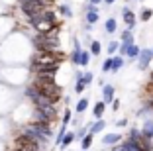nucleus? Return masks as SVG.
<instances>
[{
  "mask_svg": "<svg viewBox=\"0 0 153 151\" xmlns=\"http://www.w3.org/2000/svg\"><path fill=\"white\" fill-rule=\"evenodd\" d=\"M67 55L57 49V51H36L32 55V61H30V71L37 73L43 71V69H59L61 63L65 61Z\"/></svg>",
  "mask_w": 153,
  "mask_h": 151,
  "instance_id": "f257e3e1",
  "label": "nucleus"
},
{
  "mask_svg": "<svg viewBox=\"0 0 153 151\" xmlns=\"http://www.w3.org/2000/svg\"><path fill=\"white\" fill-rule=\"evenodd\" d=\"M32 45L36 47V51H57L61 47V41H59L57 33H37L32 39Z\"/></svg>",
  "mask_w": 153,
  "mask_h": 151,
  "instance_id": "f03ea898",
  "label": "nucleus"
},
{
  "mask_svg": "<svg viewBox=\"0 0 153 151\" xmlns=\"http://www.w3.org/2000/svg\"><path fill=\"white\" fill-rule=\"evenodd\" d=\"M43 147L45 145H41L36 138H32L26 132H20L14 138V149H18V151H43Z\"/></svg>",
  "mask_w": 153,
  "mask_h": 151,
  "instance_id": "7ed1b4c3",
  "label": "nucleus"
},
{
  "mask_svg": "<svg viewBox=\"0 0 153 151\" xmlns=\"http://www.w3.org/2000/svg\"><path fill=\"white\" fill-rule=\"evenodd\" d=\"M151 61H153L151 49H141V51H140V57H137V65H140V69H147Z\"/></svg>",
  "mask_w": 153,
  "mask_h": 151,
  "instance_id": "20e7f679",
  "label": "nucleus"
},
{
  "mask_svg": "<svg viewBox=\"0 0 153 151\" xmlns=\"http://www.w3.org/2000/svg\"><path fill=\"white\" fill-rule=\"evenodd\" d=\"M122 16H124V22H126L128 30H134V28H135V14L130 10V6H124V10H122Z\"/></svg>",
  "mask_w": 153,
  "mask_h": 151,
  "instance_id": "39448f33",
  "label": "nucleus"
},
{
  "mask_svg": "<svg viewBox=\"0 0 153 151\" xmlns=\"http://www.w3.org/2000/svg\"><path fill=\"white\" fill-rule=\"evenodd\" d=\"M140 133H141V138H145V139H153V120H145Z\"/></svg>",
  "mask_w": 153,
  "mask_h": 151,
  "instance_id": "423d86ee",
  "label": "nucleus"
},
{
  "mask_svg": "<svg viewBox=\"0 0 153 151\" xmlns=\"http://www.w3.org/2000/svg\"><path fill=\"white\" fill-rule=\"evenodd\" d=\"M114 100V86L112 85H104L102 86V102L108 104Z\"/></svg>",
  "mask_w": 153,
  "mask_h": 151,
  "instance_id": "0eeeda50",
  "label": "nucleus"
},
{
  "mask_svg": "<svg viewBox=\"0 0 153 151\" xmlns=\"http://www.w3.org/2000/svg\"><path fill=\"white\" fill-rule=\"evenodd\" d=\"M120 133H108V135H104L102 138V143L104 145H118V141H120Z\"/></svg>",
  "mask_w": 153,
  "mask_h": 151,
  "instance_id": "6e6552de",
  "label": "nucleus"
},
{
  "mask_svg": "<svg viewBox=\"0 0 153 151\" xmlns=\"http://www.w3.org/2000/svg\"><path fill=\"white\" fill-rule=\"evenodd\" d=\"M75 139H76L75 138V132H67L63 135V139H61V143H59V147H61V149H65V147H69L73 141H75Z\"/></svg>",
  "mask_w": 153,
  "mask_h": 151,
  "instance_id": "1a4fd4ad",
  "label": "nucleus"
},
{
  "mask_svg": "<svg viewBox=\"0 0 153 151\" xmlns=\"http://www.w3.org/2000/svg\"><path fill=\"white\" fill-rule=\"evenodd\" d=\"M104 110H106V104H104L102 100L94 104V108H92V114H94V118H96V120H102V114H104Z\"/></svg>",
  "mask_w": 153,
  "mask_h": 151,
  "instance_id": "9d476101",
  "label": "nucleus"
},
{
  "mask_svg": "<svg viewBox=\"0 0 153 151\" xmlns=\"http://www.w3.org/2000/svg\"><path fill=\"white\" fill-rule=\"evenodd\" d=\"M104 128H106V122H104V120H96L94 124H92V126H90V128H88V133H92V135H94V133L102 132Z\"/></svg>",
  "mask_w": 153,
  "mask_h": 151,
  "instance_id": "9b49d317",
  "label": "nucleus"
},
{
  "mask_svg": "<svg viewBox=\"0 0 153 151\" xmlns=\"http://www.w3.org/2000/svg\"><path fill=\"white\" fill-rule=\"evenodd\" d=\"M92 139H94V135H92V133H86L85 138L81 139V149L82 151H88L90 145H92Z\"/></svg>",
  "mask_w": 153,
  "mask_h": 151,
  "instance_id": "f8f14e48",
  "label": "nucleus"
},
{
  "mask_svg": "<svg viewBox=\"0 0 153 151\" xmlns=\"http://www.w3.org/2000/svg\"><path fill=\"white\" fill-rule=\"evenodd\" d=\"M81 45H79V41H75V49H73V53H71V63L73 65H79V57H81Z\"/></svg>",
  "mask_w": 153,
  "mask_h": 151,
  "instance_id": "ddd939ff",
  "label": "nucleus"
},
{
  "mask_svg": "<svg viewBox=\"0 0 153 151\" xmlns=\"http://www.w3.org/2000/svg\"><path fill=\"white\" fill-rule=\"evenodd\" d=\"M122 43L134 45V33H131V30H128V28L122 31Z\"/></svg>",
  "mask_w": 153,
  "mask_h": 151,
  "instance_id": "4468645a",
  "label": "nucleus"
},
{
  "mask_svg": "<svg viewBox=\"0 0 153 151\" xmlns=\"http://www.w3.org/2000/svg\"><path fill=\"white\" fill-rule=\"evenodd\" d=\"M124 67V57H112V69H110V73H118Z\"/></svg>",
  "mask_w": 153,
  "mask_h": 151,
  "instance_id": "2eb2a0df",
  "label": "nucleus"
},
{
  "mask_svg": "<svg viewBox=\"0 0 153 151\" xmlns=\"http://www.w3.org/2000/svg\"><path fill=\"white\" fill-rule=\"evenodd\" d=\"M116 28H118L116 18H108V20H106V24H104V30L108 31V33H114V31H116Z\"/></svg>",
  "mask_w": 153,
  "mask_h": 151,
  "instance_id": "dca6fc26",
  "label": "nucleus"
},
{
  "mask_svg": "<svg viewBox=\"0 0 153 151\" xmlns=\"http://www.w3.org/2000/svg\"><path fill=\"white\" fill-rule=\"evenodd\" d=\"M86 108H88V98H81V100L76 102V106H75V112L76 114H82Z\"/></svg>",
  "mask_w": 153,
  "mask_h": 151,
  "instance_id": "f3484780",
  "label": "nucleus"
},
{
  "mask_svg": "<svg viewBox=\"0 0 153 151\" xmlns=\"http://www.w3.org/2000/svg\"><path fill=\"white\" fill-rule=\"evenodd\" d=\"M140 51H141V49L137 47V45H130V47H128V51H126V55L130 59H137V57H140Z\"/></svg>",
  "mask_w": 153,
  "mask_h": 151,
  "instance_id": "a211bd4d",
  "label": "nucleus"
},
{
  "mask_svg": "<svg viewBox=\"0 0 153 151\" xmlns=\"http://www.w3.org/2000/svg\"><path fill=\"white\" fill-rule=\"evenodd\" d=\"M90 63V53L88 51H81V57H79V65L81 67H86Z\"/></svg>",
  "mask_w": 153,
  "mask_h": 151,
  "instance_id": "6ab92c4d",
  "label": "nucleus"
},
{
  "mask_svg": "<svg viewBox=\"0 0 153 151\" xmlns=\"http://www.w3.org/2000/svg\"><path fill=\"white\" fill-rule=\"evenodd\" d=\"M98 22V12H86V24H96Z\"/></svg>",
  "mask_w": 153,
  "mask_h": 151,
  "instance_id": "aec40b11",
  "label": "nucleus"
},
{
  "mask_svg": "<svg viewBox=\"0 0 153 151\" xmlns=\"http://www.w3.org/2000/svg\"><path fill=\"white\" fill-rule=\"evenodd\" d=\"M85 89H86V83H85V80H82V77H81V79H76V85H75V92H79V94H81V92H85Z\"/></svg>",
  "mask_w": 153,
  "mask_h": 151,
  "instance_id": "412c9836",
  "label": "nucleus"
},
{
  "mask_svg": "<svg viewBox=\"0 0 153 151\" xmlns=\"http://www.w3.org/2000/svg\"><path fill=\"white\" fill-rule=\"evenodd\" d=\"M100 49H102V47H100V41H92V43H90V51H88V53L90 55H100Z\"/></svg>",
  "mask_w": 153,
  "mask_h": 151,
  "instance_id": "4be33fe9",
  "label": "nucleus"
},
{
  "mask_svg": "<svg viewBox=\"0 0 153 151\" xmlns=\"http://www.w3.org/2000/svg\"><path fill=\"white\" fill-rule=\"evenodd\" d=\"M151 16H153V12L149 8H143V10H141V14H140L141 22H149V20H151Z\"/></svg>",
  "mask_w": 153,
  "mask_h": 151,
  "instance_id": "5701e85b",
  "label": "nucleus"
},
{
  "mask_svg": "<svg viewBox=\"0 0 153 151\" xmlns=\"http://www.w3.org/2000/svg\"><path fill=\"white\" fill-rule=\"evenodd\" d=\"M69 122H71V108H65V112H63V120H61V126H69Z\"/></svg>",
  "mask_w": 153,
  "mask_h": 151,
  "instance_id": "b1692460",
  "label": "nucleus"
},
{
  "mask_svg": "<svg viewBox=\"0 0 153 151\" xmlns=\"http://www.w3.org/2000/svg\"><path fill=\"white\" fill-rule=\"evenodd\" d=\"M59 14H63V16H67V18H69V16H73L71 8H69L67 4H61V6H59Z\"/></svg>",
  "mask_w": 153,
  "mask_h": 151,
  "instance_id": "393cba45",
  "label": "nucleus"
},
{
  "mask_svg": "<svg viewBox=\"0 0 153 151\" xmlns=\"http://www.w3.org/2000/svg\"><path fill=\"white\" fill-rule=\"evenodd\" d=\"M106 51H108V55H114L118 51V41H110L108 47H106Z\"/></svg>",
  "mask_w": 153,
  "mask_h": 151,
  "instance_id": "a878e982",
  "label": "nucleus"
},
{
  "mask_svg": "<svg viewBox=\"0 0 153 151\" xmlns=\"http://www.w3.org/2000/svg\"><path fill=\"white\" fill-rule=\"evenodd\" d=\"M82 80H85V83H86V86H88L90 83L94 80V75H92V73H88V71H86V73H82Z\"/></svg>",
  "mask_w": 153,
  "mask_h": 151,
  "instance_id": "bb28decb",
  "label": "nucleus"
},
{
  "mask_svg": "<svg viewBox=\"0 0 153 151\" xmlns=\"http://www.w3.org/2000/svg\"><path fill=\"white\" fill-rule=\"evenodd\" d=\"M110 69H112V57H108L106 61H104V65H102V73H110Z\"/></svg>",
  "mask_w": 153,
  "mask_h": 151,
  "instance_id": "cd10ccee",
  "label": "nucleus"
},
{
  "mask_svg": "<svg viewBox=\"0 0 153 151\" xmlns=\"http://www.w3.org/2000/svg\"><path fill=\"white\" fill-rule=\"evenodd\" d=\"M140 138H141L140 129H131V132H130V138H128V139H134V141H135V139H140Z\"/></svg>",
  "mask_w": 153,
  "mask_h": 151,
  "instance_id": "c85d7f7f",
  "label": "nucleus"
},
{
  "mask_svg": "<svg viewBox=\"0 0 153 151\" xmlns=\"http://www.w3.org/2000/svg\"><path fill=\"white\" fill-rule=\"evenodd\" d=\"M96 10H98V8H96V6L88 4V6H86V8H85V12H96Z\"/></svg>",
  "mask_w": 153,
  "mask_h": 151,
  "instance_id": "c756f323",
  "label": "nucleus"
},
{
  "mask_svg": "<svg viewBox=\"0 0 153 151\" xmlns=\"http://www.w3.org/2000/svg\"><path fill=\"white\" fill-rule=\"evenodd\" d=\"M112 102H114L112 108H114V110H118V108H120V102H118V100H112Z\"/></svg>",
  "mask_w": 153,
  "mask_h": 151,
  "instance_id": "7c9ffc66",
  "label": "nucleus"
},
{
  "mask_svg": "<svg viewBox=\"0 0 153 151\" xmlns=\"http://www.w3.org/2000/svg\"><path fill=\"white\" fill-rule=\"evenodd\" d=\"M102 0H88V4H92V6H96V4H100Z\"/></svg>",
  "mask_w": 153,
  "mask_h": 151,
  "instance_id": "2f4dec72",
  "label": "nucleus"
},
{
  "mask_svg": "<svg viewBox=\"0 0 153 151\" xmlns=\"http://www.w3.org/2000/svg\"><path fill=\"white\" fill-rule=\"evenodd\" d=\"M112 151H126V149H124V147H122V145H116V147H114Z\"/></svg>",
  "mask_w": 153,
  "mask_h": 151,
  "instance_id": "473e14b6",
  "label": "nucleus"
},
{
  "mask_svg": "<svg viewBox=\"0 0 153 151\" xmlns=\"http://www.w3.org/2000/svg\"><path fill=\"white\" fill-rule=\"evenodd\" d=\"M114 2H116V0H104V4H108V6H110V4H114Z\"/></svg>",
  "mask_w": 153,
  "mask_h": 151,
  "instance_id": "72a5a7b5",
  "label": "nucleus"
},
{
  "mask_svg": "<svg viewBox=\"0 0 153 151\" xmlns=\"http://www.w3.org/2000/svg\"><path fill=\"white\" fill-rule=\"evenodd\" d=\"M151 53H153V49H151Z\"/></svg>",
  "mask_w": 153,
  "mask_h": 151,
  "instance_id": "f704fd0d",
  "label": "nucleus"
}]
</instances>
